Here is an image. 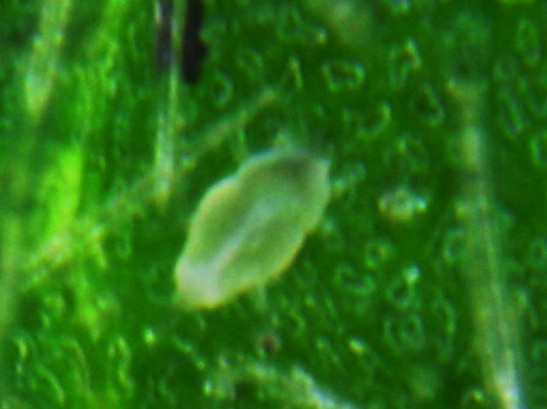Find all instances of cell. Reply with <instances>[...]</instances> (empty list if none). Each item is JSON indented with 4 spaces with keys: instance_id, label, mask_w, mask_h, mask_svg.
<instances>
[{
    "instance_id": "cell-6",
    "label": "cell",
    "mask_w": 547,
    "mask_h": 409,
    "mask_svg": "<svg viewBox=\"0 0 547 409\" xmlns=\"http://www.w3.org/2000/svg\"><path fill=\"white\" fill-rule=\"evenodd\" d=\"M545 137L540 134L533 143V153L540 163H545Z\"/></svg>"
},
{
    "instance_id": "cell-5",
    "label": "cell",
    "mask_w": 547,
    "mask_h": 409,
    "mask_svg": "<svg viewBox=\"0 0 547 409\" xmlns=\"http://www.w3.org/2000/svg\"><path fill=\"white\" fill-rule=\"evenodd\" d=\"M516 63L511 58H505L499 61L496 68L497 77L499 80H509L516 72Z\"/></svg>"
},
{
    "instance_id": "cell-4",
    "label": "cell",
    "mask_w": 547,
    "mask_h": 409,
    "mask_svg": "<svg viewBox=\"0 0 547 409\" xmlns=\"http://www.w3.org/2000/svg\"><path fill=\"white\" fill-rule=\"evenodd\" d=\"M463 146L467 162L473 167H478L481 163L483 154V138L478 130H468L464 134Z\"/></svg>"
},
{
    "instance_id": "cell-2",
    "label": "cell",
    "mask_w": 547,
    "mask_h": 409,
    "mask_svg": "<svg viewBox=\"0 0 547 409\" xmlns=\"http://www.w3.org/2000/svg\"><path fill=\"white\" fill-rule=\"evenodd\" d=\"M501 113L503 125L512 134L518 133L523 126L522 108L512 91L502 90L501 93Z\"/></svg>"
},
{
    "instance_id": "cell-1",
    "label": "cell",
    "mask_w": 547,
    "mask_h": 409,
    "mask_svg": "<svg viewBox=\"0 0 547 409\" xmlns=\"http://www.w3.org/2000/svg\"><path fill=\"white\" fill-rule=\"evenodd\" d=\"M521 52L524 58L532 64L538 63L541 56V43L539 33L531 21H521L518 31Z\"/></svg>"
},
{
    "instance_id": "cell-3",
    "label": "cell",
    "mask_w": 547,
    "mask_h": 409,
    "mask_svg": "<svg viewBox=\"0 0 547 409\" xmlns=\"http://www.w3.org/2000/svg\"><path fill=\"white\" fill-rule=\"evenodd\" d=\"M162 20L160 21L159 38V58L162 67L167 68L171 60L172 7H163Z\"/></svg>"
}]
</instances>
